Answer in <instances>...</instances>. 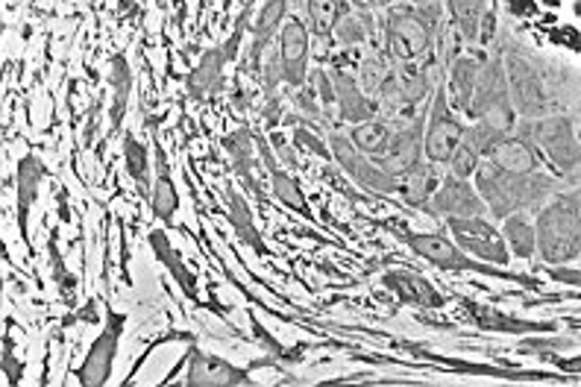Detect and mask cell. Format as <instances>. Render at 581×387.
Returning <instances> with one entry per match:
<instances>
[{
	"mask_svg": "<svg viewBox=\"0 0 581 387\" xmlns=\"http://www.w3.org/2000/svg\"><path fill=\"white\" fill-rule=\"evenodd\" d=\"M376 227L394 232L414 255H421L432 264V268L447 270V273H479V276H494L502 282H517L522 287H538L535 276H522V273H508L499 264L490 261H476L470 253H464L461 247L455 244L453 238H447L444 232H414L400 220H373Z\"/></svg>",
	"mask_w": 581,
	"mask_h": 387,
	"instance_id": "6da1fadb",
	"label": "cell"
},
{
	"mask_svg": "<svg viewBox=\"0 0 581 387\" xmlns=\"http://www.w3.org/2000/svg\"><path fill=\"white\" fill-rule=\"evenodd\" d=\"M476 188H479L481 200L497 220H506L515 211H529L535 206H543L549 197L558 194V179L547 174H511L499 165H481L476 170Z\"/></svg>",
	"mask_w": 581,
	"mask_h": 387,
	"instance_id": "7a4b0ae2",
	"label": "cell"
},
{
	"mask_svg": "<svg viewBox=\"0 0 581 387\" xmlns=\"http://www.w3.org/2000/svg\"><path fill=\"white\" fill-rule=\"evenodd\" d=\"M538 255L543 264H570L581 255V188L558 191L552 202L540 206Z\"/></svg>",
	"mask_w": 581,
	"mask_h": 387,
	"instance_id": "3957f363",
	"label": "cell"
},
{
	"mask_svg": "<svg viewBox=\"0 0 581 387\" xmlns=\"http://www.w3.org/2000/svg\"><path fill=\"white\" fill-rule=\"evenodd\" d=\"M440 30V3L435 7H394L385 12V56L394 65H414L426 60Z\"/></svg>",
	"mask_w": 581,
	"mask_h": 387,
	"instance_id": "277c9868",
	"label": "cell"
},
{
	"mask_svg": "<svg viewBox=\"0 0 581 387\" xmlns=\"http://www.w3.org/2000/svg\"><path fill=\"white\" fill-rule=\"evenodd\" d=\"M515 115L517 109L511 103V88H508L506 60H502V53H497L494 60H485L467 118L485 121V124H494V127L511 133L515 129Z\"/></svg>",
	"mask_w": 581,
	"mask_h": 387,
	"instance_id": "5b68a950",
	"label": "cell"
},
{
	"mask_svg": "<svg viewBox=\"0 0 581 387\" xmlns=\"http://www.w3.org/2000/svg\"><path fill=\"white\" fill-rule=\"evenodd\" d=\"M520 138H526L540 153V159L552 161L556 168H581V142L575 138L570 118H526Z\"/></svg>",
	"mask_w": 581,
	"mask_h": 387,
	"instance_id": "8992f818",
	"label": "cell"
},
{
	"mask_svg": "<svg viewBox=\"0 0 581 387\" xmlns=\"http://www.w3.org/2000/svg\"><path fill=\"white\" fill-rule=\"evenodd\" d=\"M329 150H332V161L344 170L346 177L353 179L355 186L364 188L367 197H394V194H400V179H396L394 174H387L376 159L364 156V153L350 142V135H329Z\"/></svg>",
	"mask_w": 581,
	"mask_h": 387,
	"instance_id": "52a82bcc",
	"label": "cell"
},
{
	"mask_svg": "<svg viewBox=\"0 0 581 387\" xmlns=\"http://www.w3.org/2000/svg\"><path fill=\"white\" fill-rule=\"evenodd\" d=\"M464 124L455 115V106L449 103V92L444 83L432 92L429 115H426V135H423V150L426 161L432 165H449L455 147L464 142Z\"/></svg>",
	"mask_w": 581,
	"mask_h": 387,
	"instance_id": "ba28073f",
	"label": "cell"
},
{
	"mask_svg": "<svg viewBox=\"0 0 581 387\" xmlns=\"http://www.w3.org/2000/svg\"><path fill=\"white\" fill-rule=\"evenodd\" d=\"M124 326H127V314L110 308V312H106V321H103V332L94 337L92 346H89V353H85L83 364L74 370L80 385L101 387L112 379V367H115V358H118Z\"/></svg>",
	"mask_w": 581,
	"mask_h": 387,
	"instance_id": "9c48e42d",
	"label": "cell"
},
{
	"mask_svg": "<svg viewBox=\"0 0 581 387\" xmlns=\"http://www.w3.org/2000/svg\"><path fill=\"white\" fill-rule=\"evenodd\" d=\"M449 236L464 253H470L473 259L479 261H490V264H499L506 268L511 261V253H508L506 236L499 232L490 220L485 218H453L447 220Z\"/></svg>",
	"mask_w": 581,
	"mask_h": 387,
	"instance_id": "30bf717a",
	"label": "cell"
},
{
	"mask_svg": "<svg viewBox=\"0 0 581 387\" xmlns=\"http://www.w3.org/2000/svg\"><path fill=\"white\" fill-rule=\"evenodd\" d=\"M426 215L435 220H453V218H485V200H481L479 188L470 186L467 179L447 174L440 179L438 191L432 194V200L426 202Z\"/></svg>",
	"mask_w": 581,
	"mask_h": 387,
	"instance_id": "8fae6325",
	"label": "cell"
},
{
	"mask_svg": "<svg viewBox=\"0 0 581 387\" xmlns=\"http://www.w3.org/2000/svg\"><path fill=\"white\" fill-rule=\"evenodd\" d=\"M423 135H426V118L421 115H408L405 124L394 127V142H391V150H387L385 159H380L382 168L387 174H394L400 182L405 177H412L417 170L426 165V150H423Z\"/></svg>",
	"mask_w": 581,
	"mask_h": 387,
	"instance_id": "7c38bea8",
	"label": "cell"
},
{
	"mask_svg": "<svg viewBox=\"0 0 581 387\" xmlns=\"http://www.w3.org/2000/svg\"><path fill=\"white\" fill-rule=\"evenodd\" d=\"M309 24L300 21V15H291L279 30V65H282V83L297 92L303 88L305 76H309V56H312V48H309Z\"/></svg>",
	"mask_w": 581,
	"mask_h": 387,
	"instance_id": "4fadbf2b",
	"label": "cell"
},
{
	"mask_svg": "<svg viewBox=\"0 0 581 387\" xmlns=\"http://www.w3.org/2000/svg\"><path fill=\"white\" fill-rule=\"evenodd\" d=\"M502 60H506L508 88H511V103H515V109L520 112L522 118L543 115L549 106V97L543 83H540V76L535 74L531 62L515 51L502 53Z\"/></svg>",
	"mask_w": 581,
	"mask_h": 387,
	"instance_id": "5bb4252c",
	"label": "cell"
},
{
	"mask_svg": "<svg viewBox=\"0 0 581 387\" xmlns=\"http://www.w3.org/2000/svg\"><path fill=\"white\" fill-rule=\"evenodd\" d=\"M48 179V168L35 153H24L18 159L15 168V215H18V236L24 241L27 253L35 255L33 238H30V211H33L39 194H42V182Z\"/></svg>",
	"mask_w": 581,
	"mask_h": 387,
	"instance_id": "9a60e30c",
	"label": "cell"
},
{
	"mask_svg": "<svg viewBox=\"0 0 581 387\" xmlns=\"http://www.w3.org/2000/svg\"><path fill=\"white\" fill-rule=\"evenodd\" d=\"M188 387H250L253 376L245 367L224 362L218 355L200 353L197 346L188 349Z\"/></svg>",
	"mask_w": 581,
	"mask_h": 387,
	"instance_id": "2e32d148",
	"label": "cell"
},
{
	"mask_svg": "<svg viewBox=\"0 0 581 387\" xmlns=\"http://www.w3.org/2000/svg\"><path fill=\"white\" fill-rule=\"evenodd\" d=\"M332 83H335V106L338 118L344 124H364V121L380 118V103L364 92L359 76H353L346 67H332Z\"/></svg>",
	"mask_w": 581,
	"mask_h": 387,
	"instance_id": "e0dca14e",
	"label": "cell"
},
{
	"mask_svg": "<svg viewBox=\"0 0 581 387\" xmlns=\"http://www.w3.org/2000/svg\"><path fill=\"white\" fill-rule=\"evenodd\" d=\"M256 147H259L261 161H264V168H268V174H270V186H273L277 200L282 202V206H288L291 211H297L300 218L312 220L314 223L312 206H309V200H305L300 179H297L294 174H288V170L282 168L277 159H273V150H270V138H264V135L256 133Z\"/></svg>",
	"mask_w": 581,
	"mask_h": 387,
	"instance_id": "ac0fdd59",
	"label": "cell"
},
{
	"mask_svg": "<svg viewBox=\"0 0 581 387\" xmlns=\"http://www.w3.org/2000/svg\"><path fill=\"white\" fill-rule=\"evenodd\" d=\"M461 312L473 321V326L485 328V332H502V335H538V332H556V323H538V321H522V317H511V314L499 312L494 305L473 303L467 296H458Z\"/></svg>",
	"mask_w": 581,
	"mask_h": 387,
	"instance_id": "d6986e66",
	"label": "cell"
},
{
	"mask_svg": "<svg viewBox=\"0 0 581 387\" xmlns=\"http://www.w3.org/2000/svg\"><path fill=\"white\" fill-rule=\"evenodd\" d=\"M382 285L394 294L400 305H412V308H440L444 305V294L438 287L414 270H385Z\"/></svg>",
	"mask_w": 581,
	"mask_h": 387,
	"instance_id": "ffe728a7",
	"label": "cell"
},
{
	"mask_svg": "<svg viewBox=\"0 0 581 387\" xmlns=\"http://www.w3.org/2000/svg\"><path fill=\"white\" fill-rule=\"evenodd\" d=\"M147 244H151L156 261H159L162 268L170 273V279L177 282L183 296L191 300L194 305H200L203 300H200V282H197V273H194L186 261H183V255L177 253V247L170 244L168 232H165V229H151V232H147Z\"/></svg>",
	"mask_w": 581,
	"mask_h": 387,
	"instance_id": "44dd1931",
	"label": "cell"
},
{
	"mask_svg": "<svg viewBox=\"0 0 581 387\" xmlns=\"http://www.w3.org/2000/svg\"><path fill=\"white\" fill-rule=\"evenodd\" d=\"M153 156H156V179H153L151 188V211L153 218L162 220L165 227H170L179 211V191L177 182H174V174H170L168 153L162 147L159 135H153Z\"/></svg>",
	"mask_w": 581,
	"mask_h": 387,
	"instance_id": "7402d4cb",
	"label": "cell"
},
{
	"mask_svg": "<svg viewBox=\"0 0 581 387\" xmlns=\"http://www.w3.org/2000/svg\"><path fill=\"white\" fill-rule=\"evenodd\" d=\"M232 62L229 51L224 44L218 48H206L200 62L194 65V71L186 74V92L194 103H203L211 94H218L224 88V67Z\"/></svg>",
	"mask_w": 581,
	"mask_h": 387,
	"instance_id": "603a6c76",
	"label": "cell"
},
{
	"mask_svg": "<svg viewBox=\"0 0 581 387\" xmlns=\"http://www.w3.org/2000/svg\"><path fill=\"white\" fill-rule=\"evenodd\" d=\"M288 7L291 0H264V7L259 9V15L253 21V48L247 56V71L250 74H261L264 67V53H268L270 42L277 39V30L288 21Z\"/></svg>",
	"mask_w": 581,
	"mask_h": 387,
	"instance_id": "cb8c5ba5",
	"label": "cell"
},
{
	"mask_svg": "<svg viewBox=\"0 0 581 387\" xmlns=\"http://www.w3.org/2000/svg\"><path fill=\"white\" fill-rule=\"evenodd\" d=\"M253 144L256 133L250 127H238L224 135V150H227L229 161H232V170H236V177L241 179V186L250 194H256L259 200H264V191H261L259 179H256L253 174Z\"/></svg>",
	"mask_w": 581,
	"mask_h": 387,
	"instance_id": "d4e9b609",
	"label": "cell"
},
{
	"mask_svg": "<svg viewBox=\"0 0 581 387\" xmlns=\"http://www.w3.org/2000/svg\"><path fill=\"white\" fill-rule=\"evenodd\" d=\"M224 200H227V211H224V215H227L229 229L236 232L238 241H241L245 247H250L256 255H270L264 238L259 236V227H256L250 202H247L245 197L236 191V188H227V191H224Z\"/></svg>",
	"mask_w": 581,
	"mask_h": 387,
	"instance_id": "484cf974",
	"label": "cell"
},
{
	"mask_svg": "<svg viewBox=\"0 0 581 387\" xmlns=\"http://www.w3.org/2000/svg\"><path fill=\"white\" fill-rule=\"evenodd\" d=\"M481 67L485 60L481 56H458L453 62V71H449V103H453L458 112H470L473 94H476V85H479Z\"/></svg>",
	"mask_w": 581,
	"mask_h": 387,
	"instance_id": "4316f807",
	"label": "cell"
},
{
	"mask_svg": "<svg viewBox=\"0 0 581 387\" xmlns=\"http://www.w3.org/2000/svg\"><path fill=\"white\" fill-rule=\"evenodd\" d=\"M133 67H129L127 53H115L110 60V85H112V112H110V129L118 133L124 124V115L129 109V94H133Z\"/></svg>",
	"mask_w": 581,
	"mask_h": 387,
	"instance_id": "83f0119b",
	"label": "cell"
},
{
	"mask_svg": "<svg viewBox=\"0 0 581 387\" xmlns=\"http://www.w3.org/2000/svg\"><path fill=\"white\" fill-rule=\"evenodd\" d=\"M490 161L499 165L502 170H511V174H535L543 159H540V153L535 150L526 138L508 133L506 138L497 144V150L490 153Z\"/></svg>",
	"mask_w": 581,
	"mask_h": 387,
	"instance_id": "f1b7e54d",
	"label": "cell"
},
{
	"mask_svg": "<svg viewBox=\"0 0 581 387\" xmlns=\"http://www.w3.org/2000/svg\"><path fill=\"white\" fill-rule=\"evenodd\" d=\"M350 142L371 159H385L387 150H391V142H394V124L385 118H373L364 121V124H355L350 129Z\"/></svg>",
	"mask_w": 581,
	"mask_h": 387,
	"instance_id": "f546056e",
	"label": "cell"
},
{
	"mask_svg": "<svg viewBox=\"0 0 581 387\" xmlns=\"http://www.w3.org/2000/svg\"><path fill=\"white\" fill-rule=\"evenodd\" d=\"M346 12H353L350 0H305V15H309V33L318 35L321 42H332L335 24Z\"/></svg>",
	"mask_w": 581,
	"mask_h": 387,
	"instance_id": "4dcf8cb0",
	"label": "cell"
},
{
	"mask_svg": "<svg viewBox=\"0 0 581 387\" xmlns=\"http://www.w3.org/2000/svg\"><path fill=\"white\" fill-rule=\"evenodd\" d=\"M502 236H506V244L511 247V253L517 259H535L538 253V229L529 220L526 211H515L502 220Z\"/></svg>",
	"mask_w": 581,
	"mask_h": 387,
	"instance_id": "1f68e13d",
	"label": "cell"
},
{
	"mask_svg": "<svg viewBox=\"0 0 581 387\" xmlns=\"http://www.w3.org/2000/svg\"><path fill=\"white\" fill-rule=\"evenodd\" d=\"M438 165H432V161H426L417 174H412V177H405L403 182H400V197H403L405 206H412V209L423 211L426 209V202L432 200V194L438 191L440 179H438Z\"/></svg>",
	"mask_w": 581,
	"mask_h": 387,
	"instance_id": "d6a6232c",
	"label": "cell"
},
{
	"mask_svg": "<svg viewBox=\"0 0 581 387\" xmlns=\"http://www.w3.org/2000/svg\"><path fill=\"white\" fill-rule=\"evenodd\" d=\"M449 15L464 42H479L481 18L488 12V0H447Z\"/></svg>",
	"mask_w": 581,
	"mask_h": 387,
	"instance_id": "836d02e7",
	"label": "cell"
},
{
	"mask_svg": "<svg viewBox=\"0 0 581 387\" xmlns=\"http://www.w3.org/2000/svg\"><path fill=\"white\" fill-rule=\"evenodd\" d=\"M373 35V18L367 12V3L355 9V12H346L341 21L335 24V33H332V42L344 44V48H359Z\"/></svg>",
	"mask_w": 581,
	"mask_h": 387,
	"instance_id": "e575fe53",
	"label": "cell"
},
{
	"mask_svg": "<svg viewBox=\"0 0 581 387\" xmlns=\"http://www.w3.org/2000/svg\"><path fill=\"white\" fill-rule=\"evenodd\" d=\"M124 165L138 191L151 197V156H147V147L135 138V133H124Z\"/></svg>",
	"mask_w": 581,
	"mask_h": 387,
	"instance_id": "d590c367",
	"label": "cell"
},
{
	"mask_svg": "<svg viewBox=\"0 0 581 387\" xmlns=\"http://www.w3.org/2000/svg\"><path fill=\"white\" fill-rule=\"evenodd\" d=\"M48 255H51L53 282H56V287H60L62 300H65L68 305H74L76 279L71 276V270L65 268V259H62V253H60V236H56V229H53L51 238H48Z\"/></svg>",
	"mask_w": 581,
	"mask_h": 387,
	"instance_id": "8d00e7d4",
	"label": "cell"
},
{
	"mask_svg": "<svg viewBox=\"0 0 581 387\" xmlns=\"http://www.w3.org/2000/svg\"><path fill=\"white\" fill-rule=\"evenodd\" d=\"M506 135H508L506 129L494 127V124H485V121H476L473 127L464 129V142L470 144L473 150L479 153L481 159H485V156L490 159V153L497 150V144L502 142Z\"/></svg>",
	"mask_w": 581,
	"mask_h": 387,
	"instance_id": "74e56055",
	"label": "cell"
},
{
	"mask_svg": "<svg viewBox=\"0 0 581 387\" xmlns=\"http://www.w3.org/2000/svg\"><path fill=\"white\" fill-rule=\"evenodd\" d=\"M479 161H481L479 153L473 150V147L467 142H461V144H458V147H455L453 159H449L447 168H449V174H455V177L470 179V177H476V170L481 168Z\"/></svg>",
	"mask_w": 581,
	"mask_h": 387,
	"instance_id": "f35d334b",
	"label": "cell"
},
{
	"mask_svg": "<svg viewBox=\"0 0 581 387\" xmlns=\"http://www.w3.org/2000/svg\"><path fill=\"white\" fill-rule=\"evenodd\" d=\"M338 170H341V168H335V165H326V168H323V177H326L329 186L335 188V191L341 194V197H346V202H350V206H355V202L371 200V197H364V194L355 191V188L350 186V182H346V179L341 177V174H338Z\"/></svg>",
	"mask_w": 581,
	"mask_h": 387,
	"instance_id": "ab89813d",
	"label": "cell"
},
{
	"mask_svg": "<svg viewBox=\"0 0 581 387\" xmlns=\"http://www.w3.org/2000/svg\"><path fill=\"white\" fill-rule=\"evenodd\" d=\"M294 144L297 147H305V150L314 153V156H321V159L332 161V150H329V144H323L321 138H318V135H314L309 127H303V124L294 127Z\"/></svg>",
	"mask_w": 581,
	"mask_h": 387,
	"instance_id": "60d3db41",
	"label": "cell"
},
{
	"mask_svg": "<svg viewBox=\"0 0 581 387\" xmlns=\"http://www.w3.org/2000/svg\"><path fill=\"white\" fill-rule=\"evenodd\" d=\"M3 376H7L9 385H18L21 376H24V364L15 362V346H12V337H3Z\"/></svg>",
	"mask_w": 581,
	"mask_h": 387,
	"instance_id": "b9f144b4",
	"label": "cell"
},
{
	"mask_svg": "<svg viewBox=\"0 0 581 387\" xmlns=\"http://www.w3.org/2000/svg\"><path fill=\"white\" fill-rule=\"evenodd\" d=\"M547 276L552 279V282H561V285L579 287L581 291V270L564 268V264H547Z\"/></svg>",
	"mask_w": 581,
	"mask_h": 387,
	"instance_id": "7bdbcfd3",
	"label": "cell"
},
{
	"mask_svg": "<svg viewBox=\"0 0 581 387\" xmlns=\"http://www.w3.org/2000/svg\"><path fill=\"white\" fill-rule=\"evenodd\" d=\"M543 362H552L558 367V370L573 373V376H581V353L573 355V358H561V355L547 353V355H543Z\"/></svg>",
	"mask_w": 581,
	"mask_h": 387,
	"instance_id": "ee69618b",
	"label": "cell"
},
{
	"mask_svg": "<svg viewBox=\"0 0 581 387\" xmlns=\"http://www.w3.org/2000/svg\"><path fill=\"white\" fill-rule=\"evenodd\" d=\"M121 276H124V285H133V276H129V238L124 223H121Z\"/></svg>",
	"mask_w": 581,
	"mask_h": 387,
	"instance_id": "f6af8a7d",
	"label": "cell"
},
{
	"mask_svg": "<svg viewBox=\"0 0 581 387\" xmlns=\"http://www.w3.org/2000/svg\"><path fill=\"white\" fill-rule=\"evenodd\" d=\"M270 142H273V147H277L279 159L294 168L297 156H294V150H291V147H288V144H286V138H282V135H279V133H273V135H270Z\"/></svg>",
	"mask_w": 581,
	"mask_h": 387,
	"instance_id": "bcb514c9",
	"label": "cell"
},
{
	"mask_svg": "<svg viewBox=\"0 0 581 387\" xmlns=\"http://www.w3.org/2000/svg\"><path fill=\"white\" fill-rule=\"evenodd\" d=\"M508 12H515V15H531V12H535V3H526V0H508Z\"/></svg>",
	"mask_w": 581,
	"mask_h": 387,
	"instance_id": "7dc6e473",
	"label": "cell"
},
{
	"mask_svg": "<svg viewBox=\"0 0 581 387\" xmlns=\"http://www.w3.org/2000/svg\"><path fill=\"white\" fill-rule=\"evenodd\" d=\"M74 321H89V323H97V308H94V303H89L85 308H80V312L71 317L68 323H74Z\"/></svg>",
	"mask_w": 581,
	"mask_h": 387,
	"instance_id": "c3c4849f",
	"label": "cell"
},
{
	"mask_svg": "<svg viewBox=\"0 0 581 387\" xmlns=\"http://www.w3.org/2000/svg\"><path fill=\"white\" fill-rule=\"evenodd\" d=\"M408 3H414V7H435L440 0H408Z\"/></svg>",
	"mask_w": 581,
	"mask_h": 387,
	"instance_id": "681fc988",
	"label": "cell"
},
{
	"mask_svg": "<svg viewBox=\"0 0 581 387\" xmlns=\"http://www.w3.org/2000/svg\"><path fill=\"white\" fill-rule=\"evenodd\" d=\"M362 3H367V7H387L391 0H362Z\"/></svg>",
	"mask_w": 581,
	"mask_h": 387,
	"instance_id": "f907efd6",
	"label": "cell"
},
{
	"mask_svg": "<svg viewBox=\"0 0 581 387\" xmlns=\"http://www.w3.org/2000/svg\"><path fill=\"white\" fill-rule=\"evenodd\" d=\"M570 296H573V300H581V291H579V294H570Z\"/></svg>",
	"mask_w": 581,
	"mask_h": 387,
	"instance_id": "816d5d0a",
	"label": "cell"
}]
</instances>
